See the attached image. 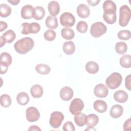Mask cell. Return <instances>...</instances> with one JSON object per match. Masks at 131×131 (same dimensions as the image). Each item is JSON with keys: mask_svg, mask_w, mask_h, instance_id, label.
Returning a JSON list of instances; mask_svg holds the SVG:
<instances>
[{"mask_svg": "<svg viewBox=\"0 0 131 131\" xmlns=\"http://www.w3.org/2000/svg\"><path fill=\"white\" fill-rule=\"evenodd\" d=\"M34 45L33 40L30 37H26L18 40L14 43V48L18 53L25 54L33 49Z\"/></svg>", "mask_w": 131, "mask_h": 131, "instance_id": "cell-1", "label": "cell"}, {"mask_svg": "<svg viewBox=\"0 0 131 131\" xmlns=\"http://www.w3.org/2000/svg\"><path fill=\"white\" fill-rule=\"evenodd\" d=\"M131 17V11L126 5L121 6L119 9V24L121 27H125L128 24Z\"/></svg>", "mask_w": 131, "mask_h": 131, "instance_id": "cell-2", "label": "cell"}, {"mask_svg": "<svg viewBox=\"0 0 131 131\" xmlns=\"http://www.w3.org/2000/svg\"><path fill=\"white\" fill-rule=\"evenodd\" d=\"M122 80L121 75L117 72H113L107 77L105 80L106 86L113 90L118 88L121 84Z\"/></svg>", "mask_w": 131, "mask_h": 131, "instance_id": "cell-3", "label": "cell"}, {"mask_svg": "<svg viewBox=\"0 0 131 131\" xmlns=\"http://www.w3.org/2000/svg\"><path fill=\"white\" fill-rule=\"evenodd\" d=\"M107 28L106 26L102 22L98 21L92 25L90 29V33L93 37L97 38L105 34Z\"/></svg>", "mask_w": 131, "mask_h": 131, "instance_id": "cell-4", "label": "cell"}, {"mask_svg": "<svg viewBox=\"0 0 131 131\" xmlns=\"http://www.w3.org/2000/svg\"><path fill=\"white\" fill-rule=\"evenodd\" d=\"M23 34L27 35L30 33L35 34L38 33L40 30V26L38 23L33 22L32 23H24L21 24Z\"/></svg>", "mask_w": 131, "mask_h": 131, "instance_id": "cell-5", "label": "cell"}, {"mask_svg": "<svg viewBox=\"0 0 131 131\" xmlns=\"http://www.w3.org/2000/svg\"><path fill=\"white\" fill-rule=\"evenodd\" d=\"M0 58L1 73V74H3L7 72L8 67L12 63V59L11 56L7 52H3L1 53Z\"/></svg>", "mask_w": 131, "mask_h": 131, "instance_id": "cell-6", "label": "cell"}, {"mask_svg": "<svg viewBox=\"0 0 131 131\" xmlns=\"http://www.w3.org/2000/svg\"><path fill=\"white\" fill-rule=\"evenodd\" d=\"M63 119L64 115L61 112H53L50 116V124L53 128H57L61 125Z\"/></svg>", "mask_w": 131, "mask_h": 131, "instance_id": "cell-7", "label": "cell"}, {"mask_svg": "<svg viewBox=\"0 0 131 131\" xmlns=\"http://www.w3.org/2000/svg\"><path fill=\"white\" fill-rule=\"evenodd\" d=\"M59 19L61 25L66 27H71L73 26L76 21L74 15L68 12L62 13L60 15Z\"/></svg>", "mask_w": 131, "mask_h": 131, "instance_id": "cell-8", "label": "cell"}, {"mask_svg": "<svg viewBox=\"0 0 131 131\" xmlns=\"http://www.w3.org/2000/svg\"><path fill=\"white\" fill-rule=\"evenodd\" d=\"M84 103L83 101L79 98H75L71 102L69 107V111L73 115H76L83 110Z\"/></svg>", "mask_w": 131, "mask_h": 131, "instance_id": "cell-9", "label": "cell"}, {"mask_svg": "<svg viewBox=\"0 0 131 131\" xmlns=\"http://www.w3.org/2000/svg\"><path fill=\"white\" fill-rule=\"evenodd\" d=\"M26 119L30 122H35L40 118V113L38 110L35 107L31 106L26 110Z\"/></svg>", "mask_w": 131, "mask_h": 131, "instance_id": "cell-10", "label": "cell"}, {"mask_svg": "<svg viewBox=\"0 0 131 131\" xmlns=\"http://www.w3.org/2000/svg\"><path fill=\"white\" fill-rule=\"evenodd\" d=\"M94 93L95 95L98 98H104L108 95V89L104 84L99 83L95 86Z\"/></svg>", "mask_w": 131, "mask_h": 131, "instance_id": "cell-11", "label": "cell"}, {"mask_svg": "<svg viewBox=\"0 0 131 131\" xmlns=\"http://www.w3.org/2000/svg\"><path fill=\"white\" fill-rule=\"evenodd\" d=\"M103 9L104 13L115 14L116 12L117 7L113 1L107 0L104 1L103 3Z\"/></svg>", "mask_w": 131, "mask_h": 131, "instance_id": "cell-12", "label": "cell"}, {"mask_svg": "<svg viewBox=\"0 0 131 131\" xmlns=\"http://www.w3.org/2000/svg\"><path fill=\"white\" fill-rule=\"evenodd\" d=\"M73 96V91L69 86H64L60 91V97L64 101H69Z\"/></svg>", "mask_w": 131, "mask_h": 131, "instance_id": "cell-13", "label": "cell"}, {"mask_svg": "<svg viewBox=\"0 0 131 131\" xmlns=\"http://www.w3.org/2000/svg\"><path fill=\"white\" fill-rule=\"evenodd\" d=\"M34 8L30 5H26L23 7L21 10V16L25 19H30L33 16Z\"/></svg>", "mask_w": 131, "mask_h": 131, "instance_id": "cell-14", "label": "cell"}, {"mask_svg": "<svg viewBox=\"0 0 131 131\" xmlns=\"http://www.w3.org/2000/svg\"><path fill=\"white\" fill-rule=\"evenodd\" d=\"M77 13L81 18H86L90 14L89 7L83 4H81L77 7Z\"/></svg>", "mask_w": 131, "mask_h": 131, "instance_id": "cell-15", "label": "cell"}, {"mask_svg": "<svg viewBox=\"0 0 131 131\" xmlns=\"http://www.w3.org/2000/svg\"><path fill=\"white\" fill-rule=\"evenodd\" d=\"M123 112V107L119 104H115L111 107L110 114V116L113 118H118L121 117Z\"/></svg>", "mask_w": 131, "mask_h": 131, "instance_id": "cell-16", "label": "cell"}, {"mask_svg": "<svg viewBox=\"0 0 131 131\" xmlns=\"http://www.w3.org/2000/svg\"><path fill=\"white\" fill-rule=\"evenodd\" d=\"M48 11L52 16H56L59 13L60 6L59 3L55 1H51L48 6Z\"/></svg>", "mask_w": 131, "mask_h": 131, "instance_id": "cell-17", "label": "cell"}, {"mask_svg": "<svg viewBox=\"0 0 131 131\" xmlns=\"http://www.w3.org/2000/svg\"><path fill=\"white\" fill-rule=\"evenodd\" d=\"M114 98L118 102L124 103L128 99V95L123 90H118L114 94Z\"/></svg>", "mask_w": 131, "mask_h": 131, "instance_id": "cell-18", "label": "cell"}, {"mask_svg": "<svg viewBox=\"0 0 131 131\" xmlns=\"http://www.w3.org/2000/svg\"><path fill=\"white\" fill-rule=\"evenodd\" d=\"M93 106L95 111L100 113H104L107 108L106 103L102 100H96L93 103Z\"/></svg>", "mask_w": 131, "mask_h": 131, "instance_id": "cell-19", "label": "cell"}, {"mask_svg": "<svg viewBox=\"0 0 131 131\" xmlns=\"http://www.w3.org/2000/svg\"><path fill=\"white\" fill-rule=\"evenodd\" d=\"M63 51L67 55H72L75 51V46L74 43L72 41H66L64 42L62 47Z\"/></svg>", "mask_w": 131, "mask_h": 131, "instance_id": "cell-20", "label": "cell"}, {"mask_svg": "<svg viewBox=\"0 0 131 131\" xmlns=\"http://www.w3.org/2000/svg\"><path fill=\"white\" fill-rule=\"evenodd\" d=\"M43 89L41 86L39 84L33 85L30 89L31 96L35 98L41 97L43 95Z\"/></svg>", "mask_w": 131, "mask_h": 131, "instance_id": "cell-21", "label": "cell"}, {"mask_svg": "<svg viewBox=\"0 0 131 131\" xmlns=\"http://www.w3.org/2000/svg\"><path fill=\"white\" fill-rule=\"evenodd\" d=\"M74 121L79 126H83L86 123L87 116L84 113H79L75 115L74 117Z\"/></svg>", "mask_w": 131, "mask_h": 131, "instance_id": "cell-22", "label": "cell"}, {"mask_svg": "<svg viewBox=\"0 0 131 131\" xmlns=\"http://www.w3.org/2000/svg\"><path fill=\"white\" fill-rule=\"evenodd\" d=\"M85 68L86 71L90 74H95L97 73L99 69L98 64L93 61L88 62L85 64Z\"/></svg>", "mask_w": 131, "mask_h": 131, "instance_id": "cell-23", "label": "cell"}, {"mask_svg": "<svg viewBox=\"0 0 131 131\" xmlns=\"http://www.w3.org/2000/svg\"><path fill=\"white\" fill-rule=\"evenodd\" d=\"M45 14V10L42 7L36 6L34 8L33 17L36 20L42 19Z\"/></svg>", "mask_w": 131, "mask_h": 131, "instance_id": "cell-24", "label": "cell"}, {"mask_svg": "<svg viewBox=\"0 0 131 131\" xmlns=\"http://www.w3.org/2000/svg\"><path fill=\"white\" fill-rule=\"evenodd\" d=\"M16 100L18 103L20 105H25L29 101V97L26 92H21L17 94Z\"/></svg>", "mask_w": 131, "mask_h": 131, "instance_id": "cell-25", "label": "cell"}, {"mask_svg": "<svg viewBox=\"0 0 131 131\" xmlns=\"http://www.w3.org/2000/svg\"><path fill=\"white\" fill-rule=\"evenodd\" d=\"M46 25L48 28L53 29H56L58 26L56 17L49 15L46 20Z\"/></svg>", "mask_w": 131, "mask_h": 131, "instance_id": "cell-26", "label": "cell"}, {"mask_svg": "<svg viewBox=\"0 0 131 131\" xmlns=\"http://www.w3.org/2000/svg\"><path fill=\"white\" fill-rule=\"evenodd\" d=\"M35 71L41 75H47L50 72L51 68L47 64L39 63L37 64L35 68Z\"/></svg>", "mask_w": 131, "mask_h": 131, "instance_id": "cell-27", "label": "cell"}, {"mask_svg": "<svg viewBox=\"0 0 131 131\" xmlns=\"http://www.w3.org/2000/svg\"><path fill=\"white\" fill-rule=\"evenodd\" d=\"M61 35L62 37L65 39L71 40L74 37L75 33L72 29L66 27L61 30Z\"/></svg>", "mask_w": 131, "mask_h": 131, "instance_id": "cell-28", "label": "cell"}, {"mask_svg": "<svg viewBox=\"0 0 131 131\" xmlns=\"http://www.w3.org/2000/svg\"><path fill=\"white\" fill-rule=\"evenodd\" d=\"M98 117L95 114H91L87 116V121L86 124L88 126L94 127L98 124Z\"/></svg>", "mask_w": 131, "mask_h": 131, "instance_id": "cell-29", "label": "cell"}, {"mask_svg": "<svg viewBox=\"0 0 131 131\" xmlns=\"http://www.w3.org/2000/svg\"><path fill=\"white\" fill-rule=\"evenodd\" d=\"M120 64L125 68H129L131 67V56L128 54L123 55L120 59Z\"/></svg>", "mask_w": 131, "mask_h": 131, "instance_id": "cell-30", "label": "cell"}, {"mask_svg": "<svg viewBox=\"0 0 131 131\" xmlns=\"http://www.w3.org/2000/svg\"><path fill=\"white\" fill-rule=\"evenodd\" d=\"M2 36L5 40L6 42L11 43L15 39L16 34L14 31L8 30L3 33Z\"/></svg>", "mask_w": 131, "mask_h": 131, "instance_id": "cell-31", "label": "cell"}, {"mask_svg": "<svg viewBox=\"0 0 131 131\" xmlns=\"http://www.w3.org/2000/svg\"><path fill=\"white\" fill-rule=\"evenodd\" d=\"M11 13V7L6 4H2L0 5V15L2 17H7L10 15Z\"/></svg>", "mask_w": 131, "mask_h": 131, "instance_id": "cell-32", "label": "cell"}, {"mask_svg": "<svg viewBox=\"0 0 131 131\" xmlns=\"http://www.w3.org/2000/svg\"><path fill=\"white\" fill-rule=\"evenodd\" d=\"M115 50L119 54H124L127 50V45L123 41L118 42L115 45Z\"/></svg>", "mask_w": 131, "mask_h": 131, "instance_id": "cell-33", "label": "cell"}, {"mask_svg": "<svg viewBox=\"0 0 131 131\" xmlns=\"http://www.w3.org/2000/svg\"><path fill=\"white\" fill-rule=\"evenodd\" d=\"M0 102L2 106L4 107H8L11 104V99L8 94H3L1 96Z\"/></svg>", "mask_w": 131, "mask_h": 131, "instance_id": "cell-34", "label": "cell"}, {"mask_svg": "<svg viewBox=\"0 0 131 131\" xmlns=\"http://www.w3.org/2000/svg\"><path fill=\"white\" fill-rule=\"evenodd\" d=\"M103 18L104 21L108 24H114L117 19L116 13L115 14H106L103 13Z\"/></svg>", "mask_w": 131, "mask_h": 131, "instance_id": "cell-35", "label": "cell"}, {"mask_svg": "<svg viewBox=\"0 0 131 131\" xmlns=\"http://www.w3.org/2000/svg\"><path fill=\"white\" fill-rule=\"evenodd\" d=\"M117 36L119 39L127 40L130 38V32L127 30H121L118 32Z\"/></svg>", "mask_w": 131, "mask_h": 131, "instance_id": "cell-36", "label": "cell"}, {"mask_svg": "<svg viewBox=\"0 0 131 131\" xmlns=\"http://www.w3.org/2000/svg\"><path fill=\"white\" fill-rule=\"evenodd\" d=\"M88 26L87 23L84 21H79L76 25L77 30L81 33H84L87 31Z\"/></svg>", "mask_w": 131, "mask_h": 131, "instance_id": "cell-37", "label": "cell"}, {"mask_svg": "<svg viewBox=\"0 0 131 131\" xmlns=\"http://www.w3.org/2000/svg\"><path fill=\"white\" fill-rule=\"evenodd\" d=\"M43 36L46 40L51 41L55 38L56 32L53 30H48L44 33Z\"/></svg>", "mask_w": 131, "mask_h": 131, "instance_id": "cell-38", "label": "cell"}, {"mask_svg": "<svg viewBox=\"0 0 131 131\" xmlns=\"http://www.w3.org/2000/svg\"><path fill=\"white\" fill-rule=\"evenodd\" d=\"M63 130L64 131H74L75 130V126L72 121H67L63 125Z\"/></svg>", "mask_w": 131, "mask_h": 131, "instance_id": "cell-39", "label": "cell"}, {"mask_svg": "<svg viewBox=\"0 0 131 131\" xmlns=\"http://www.w3.org/2000/svg\"><path fill=\"white\" fill-rule=\"evenodd\" d=\"M125 85L126 88L129 90H131V75L129 74L127 76L125 79Z\"/></svg>", "mask_w": 131, "mask_h": 131, "instance_id": "cell-40", "label": "cell"}, {"mask_svg": "<svg viewBox=\"0 0 131 131\" xmlns=\"http://www.w3.org/2000/svg\"><path fill=\"white\" fill-rule=\"evenodd\" d=\"M123 130H131V125H130V118H128L126 120L123 124Z\"/></svg>", "mask_w": 131, "mask_h": 131, "instance_id": "cell-41", "label": "cell"}, {"mask_svg": "<svg viewBox=\"0 0 131 131\" xmlns=\"http://www.w3.org/2000/svg\"><path fill=\"white\" fill-rule=\"evenodd\" d=\"M89 5L91 6H95L98 4L100 2V0H90L87 1Z\"/></svg>", "mask_w": 131, "mask_h": 131, "instance_id": "cell-42", "label": "cell"}, {"mask_svg": "<svg viewBox=\"0 0 131 131\" xmlns=\"http://www.w3.org/2000/svg\"><path fill=\"white\" fill-rule=\"evenodd\" d=\"M7 27H8V25L6 22L1 21V30H0L1 32H2L4 30H5L7 28Z\"/></svg>", "mask_w": 131, "mask_h": 131, "instance_id": "cell-43", "label": "cell"}, {"mask_svg": "<svg viewBox=\"0 0 131 131\" xmlns=\"http://www.w3.org/2000/svg\"><path fill=\"white\" fill-rule=\"evenodd\" d=\"M28 130H41V129L36 125H32L29 128H28Z\"/></svg>", "mask_w": 131, "mask_h": 131, "instance_id": "cell-44", "label": "cell"}, {"mask_svg": "<svg viewBox=\"0 0 131 131\" xmlns=\"http://www.w3.org/2000/svg\"><path fill=\"white\" fill-rule=\"evenodd\" d=\"M8 2L14 6V5H17L19 3L20 1L19 0H12V1L8 0Z\"/></svg>", "mask_w": 131, "mask_h": 131, "instance_id": "cell-45", "label": "cell"}, {"mask_svg": "<svg viewBox=\"0 0 131 131\" xmlns=\"http://www.w3.org/2000/svg\"><path fill=\"white\" fill-rule=\"evenodd\" d=\"M0 43H1V47H2L4 45H5V43H6V41H5V40L2 37V36H1L0 37Z\"/></svg>", "mask_w": 131, "mask_h": 131, "instance_id": "cell-46", "label": "cell"}, {"mask_svg": "<svg viewBox=\"0 0 131 131\" xmlns=\"http://www.w3.org/2000/svg\"><path fill=\"white\" fill-rule=\"evenodd\" d=\"M85 130H96V129H95L94 128H93V127L88 126V128L85 129Z\"/></svg>", "mask_w": 131, "mask_h": 131, "instance_id": "cell-47", "label": "cell"}]
</instances>
